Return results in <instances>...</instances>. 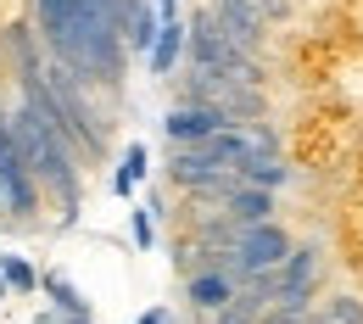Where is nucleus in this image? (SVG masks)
Here are the masks:
<instances>
[{"label": "nucleus", "instance_id": "obj_1", "mask_svg": "<svg viewBox=\"0 0 363 324\" xmlns=\"http://www.w3.org/2000/svg\"><path fill=\"white\" fill-rule=\"evenodd\" d=\"M34 34L45 56L73 67L90 90H118L123 79V23L101 0H34Z\"/></svg>", "mask_w": 363, "mask_h": 324}, {"label": "nucleus", "instance_id": "obj_2", "mask_svg": "<svg viewBox=\"0 0 363 324\" xmlns=\"http://www.w3.org/2000/svg\"><path fill=\"white\" fill-rule=\"evenodd\" d=\"M6 123H11V140H17L34 185L62 196V224H79V179H84L79 174V151L56 135L28 101H17V112H6Z\"/></svg>", "mask_w": 363, "mask_h": 324}, {"label": "nucleus", "instance_id": "obj_3", "mask_svg": "<svg viewBox=\"0 0 363 324\" xmlns=\"http://www.w3.org/2000/svg\"><path fill=\"white\" fill-rule=\"evenodd\" d=\"M184 50H190V67H196V84H252L257 90V62L252 50H240L218 28L213 11H196L184 23Z\"/></svg>", "mask_w": 363, "mask_h": 324}, {"label": "nucleus", "instance_id": "obj_4", "mask_svg": "<svg viewBox=\"0 0 363 324\" xmlns=\"http://www.w3.org/2000/svg\"><path fill=\"white\" fill-rule=\"evenodd\" d=\"M34 213H40V185H34V174H28V162H23L17 140H11V123L0 112V218L28 224Z\"/></svg>", "mask_w": 363, "mask_h": 324}, {"label": "nucleus", "instance_id": "obj_5", "mask_svg": "<svg viewBox=\"0 0 363 324\" xmlns=\"http://www.w3.org/2000/svg\"><path fill=\"white\" fill-rule=\"evenodd\" d=\"M229 123H235V118H229L224 106H213V101H184V106H174V112L162 118V135H168V145H196V140L218 135Z\"/></svg>", "mask_w": 363, "mask_h": 324}, {"label": "nucleus", "instance_id": "obj_6", "mask_svg": "<svg viewBox=\"0 0 363 324\" xmlns=\"http://www.w3.org/2000/svg\"><path fill=\"white\" fill-rule=\"evenodd\" d=\"M184 291H190V302H196L201 313H218V308H224L229 296H235V274L213 263V269H201V274H190V285H184Z\"/></svg>", "mask_w": 363, "mask_h": 324}, {"label": "nucleus", "instance_id": "obj_7", "mask_svg": "<svg viewBox=\"0 0 363 324\" xmlns=\"http://www.w3.org/2000/svg\"><path fill=\"white\" fill-rule=\"evenodd\" d=\"M179 56H184V23L168 17V23H157V40H151V50H145V62H151L157 79H168V73L179 67Z\"/></svg>", "mask_w": 363, "mask_h": 324}, {"label": "nucleus", "instance_id": "obj_8", "mask_svg": "<svg viewBox=\"0 0 363 324\" xmlns=\"http://www.w3.org/2000/svg\"><path fill=\"white\" fill-rule=\"evenodd\" d=\"M151 174V151L145 145H123V162H118V174H112V196H135V185Z\"/></svg>", "mask_w": 363, "mask_h": 324}, {"label": "nucleus", "instance_id": "obj_9", "mask_svg": "<svg viewBox=\"0 0 363 324\" xmlns=\"http://www.w3.org/2000/svg\"><path fill=\"white\" fill-rule=\"evenodd\" d=\"M240 179H246V185H263V190H279L285 179H291V174L279 168V157H274V151H257V157L240 168Z\"/></svg>", "mask_w": 363, "mask_h": 324}, {"label": "nucleus", "instance_id": "obj_10", "mask_svg": "<svg viewBox=\"0 0 363 324\" xmlns=\"http://www.w3.org/2000/svg\"><path fill=\"white\" fill-rule=\"evenodd\" d=\"M40 285H45V296L56 302V308H62V313H90V302L79 296V285H73L67 274H45Z\"/></svg>", "mask_w": 363, "mask_h": 324}, {"label": "nucleus", "instance_id": "obj_11", "mask_svg": "<svg viewBox=\"0 0 363 324\" xmlns=\"http://www.w3.org/2000/svg\"><path fill=\"white\" fill-rule=\"evenodd\" d=\"M308 324H363V302L352 296H335V302H324V308H308Z\"/></svg>", "mask_w": 363, "mask_h": 324}, {"label": "nucleus", "instance_id": "obj_12", "mask_svg": "<svg viewBox=\"0 0 363 324\" xmlns=\"http://www.w3.org/2000/svg\"><path fill=\"white\" fill-rule=\"evenodd\" d=\"M0 279H6L11 291H23V296H28L34 285H40V274H34V263H28V257H17V252H6V257H0Z\"/></svg>", "mask_w": 363, "mask_h": 324}, {"label": "nucleus", "instance_id": "obj_13", "mask_svg": "<svg viewBox=\"0 0 363 324\" xmlns=\"http://www.w3.org/2000/svg\"><path fill=\"white\" fill-rule=\"evenodd\" d=\"M129 235H135L140 252H151L157 246V224H151V207H135V218H129Z\"/></svg>", "mask_w": 363, "mask_h": 324}, {"label": "nucleus", "instance_id": "obj_14", "mask_svg": "<svg viewBox=\"0 0 363 324\" xmlns=\"http://www.w3.org/2000/svg\"><path fill=\"white\" fill-rule=\"evenodd\" d=\"M40 324H95L90 313H62V308H56V313H40Z\"/></svg>", "mask_w": 363, "mask_h": 324}, {"label": "nucleus", "instance_id": "obj_15", "mask_svg": "<svg viewBox=\"0 0 363 324\" xmlns=\"http://www.w3.org/2000/svg\"><path fill=\"white\" fill-rule=\"evenodd\" d=\"M168 17H179V0H157V23H168Z\"/></svg>", "mask_w": 363, "mask_h": 324}, {"label": "nucleus", "instance_id": "obj_16", "mask_svg": "<svg viewBox=\"0 0 363 324\" xmlns=\"http://www.w3.org/2000/svg\"><path fill=\"white\" fill-rule=\"evenodd\" d=\"M135 324H168V313H162V308H151V313H140Z\"/></svg>", "mask_w": 363, "mask_h": 324}]
</instances>
